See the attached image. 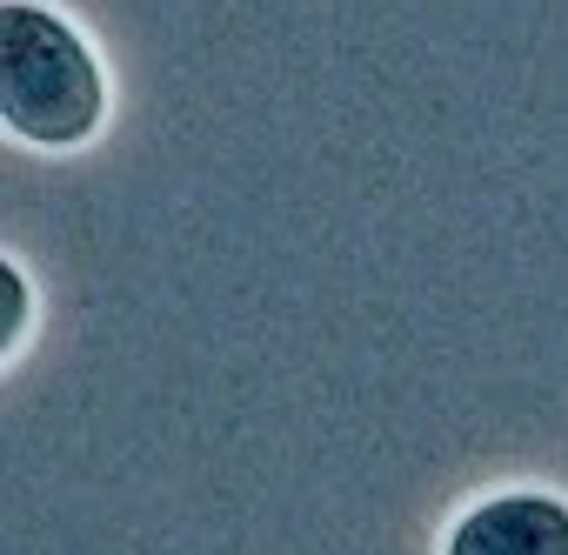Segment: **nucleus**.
<instances>
[{
  "mask_svg": "<svg viewBox=\"0 0 568 555\" xmlns=\"http://www.w3.org/2000/svg\"><path fill=\"white\" fill-rule=\"evenodd\" d=\"M101 101L108 88L88 41L34 0H8V14H0V121L8 134L34 148H74L101 128Z\"/></svg>",
  "mask_w": 568,
  "mask_h": 555,
  "instance_id": "1",
  "label": "nucleus"
},
{
  "mask_svg": "<svg viewBox=\"0 0 568 555\" xmlns=\"http://www.w3.org/2000/svg\"><path fill=\"white\" fill-rule=\"evenodd\" d=\"M442 555H568V502L555 495H488L448 528Z\"/></svg>",
  "mask_w": 568,
  "mask_h": 555,
  "instance_id": "2",
  "label": "nucleus"
},
{
  "mask_svg": "<svg viewBox=\"0 0 568 555\" xmlns=\"http://www.w3.org/2000/svg\"><path fill=\"white\" fill-rule=\"evenodd\" d=\"M0 289H8V342H21V274L0 268Z\"/></svg>",
  "mask_w": 568,
  "mask_h": 555,
  "instance_id": "3",
  "label": "nucleus"
}]
</instances>
